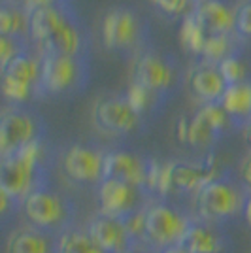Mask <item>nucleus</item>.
Masks as SVG:
<instances>
[{
	"instance_id": "ddd939ff",
	"label": "nucleus",
	"mask_w": 251,
	"mask_h": 253,
	"mask_svg": "<svg viewBox=\"0 0 251 253\" xmlns=\"http://www.w3.org/2000/svg\"><path fill=\"white\" fill-rule=\"evenodd\" d=\"M78 63L76 57L59 55V53H43L40 61V85L45 93H64L76 84Z\"/></svg>"
},
{
	"instance_id": "20e7f679",
	"label": "nucleus",
	"mask_w": 251,
	"mask_h": 253,
	"mask_svg": "<svg viewBox=\"0 0 251 253\" xmlns=\"http://www.w3.org/2000/svg\"><path fill=\"white\" fill-rule=\"evenodd\" d=\"M248 195L250 193L240 189L236 183L229 181L225 176L213 179L206 187H202L195 197L199 219L215 223V225L234 219L236 215L244 213Z\"/></svg>"
},
{
	"instance_id": "bb28decb",
	"label": "nucleus",
	"mask_w": 251,
	"mask_h": 253,
	"mask_svg": "<svg viewBox=\"0 0 251 253\" xmlns=\"http://www.w3.org/2000/svg\"><path fill=\"white\" fill-rule=\"evenodd\" d=\"M153 95H155V91H151V89H147L146 85L134 82V84L128 87L126 100H128V104L132 106V110L142 116L153 104Z\"/></svg>"
},
{
	"instance_id": "412c9836",
	"label": "nucleus",
	"mask_w": 251,
	"mask_h": 253,
	"mask_svg": "<svg viewBox=\"0 0 251 253\" xmlns=\"http://www.w3.org/2000/svg\"><path fill=\"white\" fill-rule=\"evenodd\" d=\"M40 43H42L43 53H59V55L76 57V53L82 47V34L78 31V27L72 23V19L66 17Z\"/></svg>"
},
{
	"instance_id": "e433bc0d",
	"label": "nucleus",
	"mask_w": 251,
	"mask_h": 253,
	"mask_svg": "<svg viewBox=\"0 0 251 253\" xmlns=\"http://www.w3.org/2000/svg\"><path fill=\"white\" fill-rule=\"evenodd\" d=\"M15 2H19V4H21V6H25V8H27V6H29V4H31L32 0H15Z\"/></svg>"
},
{
	"instance_id": "aec40b11",
	"label": "nucleus",
	"mask_w": 251,
	"mask_h": 253,
	"mask_svg": "<svg viewBox=\"0 0 251 253\" xmlns=\"http://www.w3.org/2000/svg\"><path fill=\"white\" fill-rule=\"evenodd\" d=\"M195 13L208 34H229L234 29V11L219 0H202Z\"/></svg>"
},
{
	"instance_id": "a211bd4d",
	"label": "nucleus",
	"mask_w": 251,
	"mask_h": 253,
	"mask_svg": "<svg viewBox=\"0 0 251 253\" xmlns=\"http://www.w3.org/2000/svg\"><path fill=\"white\" fill-rule=\"evenodd\" d=\"M189 85L193 95L199 96L200 100H204L206 104L209 102H219L225 91H227V82L223 80L219 68L215 64H200L197 66L191 76H189Z\"/></svg>"
},
{
	"instance_id": "c9c22d12",
	"label": "nucleus",
	"mask_w": 251,
	"mask_h": 253,
	"mask_svg": "<svg viewBox=\"0 0 251 253\" xmlns=\"http://www.w3.org/2000/svg\"><path fill=\"white\" fill-rule=\"evenodd\" d=\"M246 140L251 144V121L248 123V126H246Z\"/></svg>"
},
{
	"instance_id": "a878e982",
	"label": "nucleus",
	"mask_w": 251,
	"mask_h": 253,
	"mask_svg": "<svg viewBox=\"0 0 251 253\" xmlns=\"http://www.w3.org/2000/svg\"><path fill=\"white\" fill-rule=\"evenodd\" d=\"M25 27H29V17H25L17 8L4 6L0 11V32L2 36H13L17 38Z\"/></svg>"
},
{
	"instance_id": "f704fd0d",
	"label": "nucleus",
	"mask_w": 251,
	"mask_h": 253,
	"mask_svg": "<svg viewBox=\"0 0 251 253\" xmlns=\"http://www.w3.org/2000/svg\"><path fill=\"white\" fill-rule=\"evenodd\" d=\"M161 253H189L183 246H174V248H168V250H163Z\"/></svg>"
},
{
	"instance_id": "2f4dec72",
	"label": "nucleus",
	"mask_w": 251,
	"mask_h": 253,
	"mask_svg": "<svg viewBox=\"0 0 251 253\" xmlns=\"http://www.w3.org/2000/svg\"><path fill=\"white\" fill-rule=\"evenodd\" d=\"M242 179H244V183H246V187L251 189V155L244 163H242Z\"/></svg>"
},
{
	"instance_id": "7ed1b4c3",
	"label": "nucleus",
	"mask_w": 251,
	"mask_h": 253,
	"mask_svg": "<svg viewBox=\"0 0 251 253\" xmlns=\"http://www.w3.org/2000/svg\"><path fill=\"white\" fill-rule=\"evenodd\" d=\"M219 178H223L221 165L213 155H209L199 163L172 161V163L163 165V169H161L157 195L167 197L168 193H179V195L193 193L197 197V193L202 187H206L213 179Z\"/></svg>"
},
{
	"instance_id": "f03ea898",
	"label": "nucleus",
	"mask_w": 251,
	"mask_h": 253,
	"mask_svg": "<svg viewBox=\"0 0 251 253\" xmlns=\"http://www.w3.org/2000/svg\"><path fill=\"white\" fill-rule=\"evenodd\" d=\"M21 211L29 225L59 236L68 231L74 221L72 201L49 187L32 191L21 202Z\"/></svg>"
},
{
	"instance_id": "72a5a7b5",
	"label": "nucleus",
	"mask_w": 251,
	"mask_h": 253,
	"mask_svg": "<svg viewBox=\"0 0 251 253\" xmlns=\"http://www.w3.org/2000/svg\"><path fill=\"white\" fill-rule=\"evenodd\" d=\"M130 253H161L159 250H153V248H147V246H140L136 250H132Z\"/></svg>"
},
{
	"instance_id": "393cba45",
	"label": "nucleus",
	"mask_w": 251,
	"mask_h": 253,
	"mask_svg": "<svg viewBox=\"0 0 251 253\" xmlns=\"http://www.w3.org/2000/svg\"><path fill=\"white\" fill-rule=\"evenodd\" d=\"M229 49L230 43L227 34H208V38L204 42V49H202V57L206 59V63L217 66L223 59L232 55Z\"/></svg>"
},
{
	"instance_id": "9d476101",
	"label": "nucleus",
	"mask_w": 251,
	"mask_h": 253,
	"mask_svg": "<svg viewBox=\"0 0 251 253\" xmlns=\"http://www.w3.org/2000/svg\"><path fill=\"white\" fill-rule=\"evenodd\" d=\"M87 231L106 253H130L138 248L136 240L126 229V223L119 217L104 215L98 211L89 221Z\"/></svg>"
},
{
	"instance_id": "f257e3e1",
	"label": "nucleus",
	"mask_w": 251,
	"mask_h": 253,
	"mask_svg": "<svg viewBox=\"0 0 251 253\" xmlns=\"http://www.w3.org/2000/svg\"><path fill=\"white\" fill-rule=\"evenodd\" d=\"M47 187L43 167L42 140H36L23 149L2 157L0 163V193L23 202L32 191Z\"/></svg>"
},
{
	"instance_id": "f3484780",
	"label": "nucleus",
	"mask_w": 251,
	"mask_h": 253,
	"mask_svg": "<svg viewBox=\"0 0 251 253\" xmlns=\"http://www.w3.org/2000/svg\"><path fill=\"white\" fill-rule=\"evenodd\" d=\"M138 23L134 13L123 8L112 10L102 21V40L110 49H125L136 40Z\"/></svg>"
},
{
	"instance_id": "cd10ccee",
	"label": "nucleus",
	"mask_w": 251,
	"mask_h": 253,
	"mask_svg": "<svg viewBox=\"0 0 251 253\" xmlns=\"http://www.w3.org/2000/svg\"><path fill=\"white\" fill-rule=\"evenodd\" d=\"M217 68H219L221 76H223V80L227 82V85L246 82V80H244V76H246V66H244L240 57H236V55H229L227 59H223V61L217 64Z\"/></svg>"
},
{
	"instance_id": "7c9ffc66",
	"label": "nucleus",
	"mask_w": 251,
	"mask_h": 253,
	"mask_svg": "<svg viewBox=\"0 0 251 253\" xmlns=\"http://www.w3.org/2000/svg\"><path fill=\"white\" fill-rule=\"evenodd\" d=\"M149 2L155 4L159 10H163L165 13H170V15L179 13L187 6V0H149Z\"/></svg>"
},
{
	"instance_id": "0eeeda50",
	"label": "nucleus",
	"mask_w": 251,
	"mask_h": 253,
	"mask_svg": "<svg viewBox=\"0 0 251 253\" xmlns=\"http://www.w3.org/2000/svg\"><path fill=\"white\" fill-rule=\"evenodd\" d=\"M98 211L104 215L126 219L128 215L142 211L147 204L146 189L121 179H102L98 183Z\"/></svg>"
},
{
	"instance_id": "5701e85b",
	"label": "nucleus",
	"mask_w": 251,
	"mask_h": 253,
	"mask_svg": "<svg viewBox=\"0 0 251 253\" xmlns=\"http://www.w3.org/2000/svg\"><path fill=\"white\" fill-rule=\"evenodd\" d=\"M59 253H106L87 229L70 227L59 236Z\"/></svg>"
},
{
	"instance_id": "473e14b6",
	"label": "nucleus",
	"mask_w": 251,
	"mask_h": 253,
	"mask_svg": "<svg viewBox=\"0 0 251 253\" xmlns=\"http://www.w3.org/2000/svg\"><path fill=\"white\" fill-rule=\"evenodd\" d=\"M244 219H246V223L251 227V193L248 195V199H246V206H244Z\"/></svg>"
},
{
	"instance_id": "f8f14e48",
	"label": "nucleus",
	"mask_w": 251,
	"mask_h": 253,
	"mask_svg": "<svg viewBox=\"0 0 251 253\" xmlns=\"http://www.w3.org/2000/svg\"><path fill=\"white\" fill-rule=\"evenodd\" d=\"M94 121L106 132L128 134L136 130L140 114L132 110L126 98H102L94 106Z\"/></svg>"
},
{
	"instance_id": "dca6fc26",
	"label": "nucleus",
	"mask_w": 251,
	"mask_h": 253,
	"mask_svg": "<svg viewBox=\"0 0 251 253\" xmlns=\"http://www.w3.org/2000/svg\"><path fill=\"white\" fill-rule=\"evenodd\" d=\"M6 253H59V234L32 225L13 229L6 242Z\"/></svg>"
},
{
	"instance_id": "4be33fe9",
	"label": "nucleus",
	"mask_w": 251,
	"mask_h": 253,
	"mask_svg": "<svg viewBox=\"0 0 251 253\" xmlns=\"http://www.w3.org/2000/svg\"><path fill=\"white\" fill-rule=\"evenodd\" d=\"M230 119H248L251 117V82L229 85L223 98L219 100Z\"/></svg>"
},
{
	"instance_id": "c756f323",
	"label": "nucleus",
	"mask_w": 251,
	"mask_h": 253,
	"mask_svg": "<svg viewBox=\"0 0 251 253\" xmlns=\"http://www.w3.org/2000/svg\"><path fill=\"white\" fill-rule=\"evenodd\" d=\"M19 53L21 51H17V42H15L13 36H0V63H2V68H6Z\"/></svg>"
},
{
	"instance_id": "423d86ee",
	"label": "nucleus",
	"mask_w": 251,
	"mask_h": 253,
	"mask_svg": "<svg viewBox=\"0 0 251 253\" xmlns=\"http://www.w3.org/2000/svg\"><path fill=\"white\" fill-rule=\"evenodd\" d=\"M230 116L225 112L221 102L204 104L191 119L178 121V140L191 148H206L227 128Z\"/></svg>"
},
{
	"instance_id": "39448f33",
	"label": "nucleus",
	"mask_w": 251,
	"mask_h": 253,
	"mask_svg": "<svg viewBox=\"0 0 251 253\" xmlns=\"http://www.w3.org/2000/svg\"><path fill=\"white\" fill-rule=\"evenodd\" d=\"M146 217V238L151 248L159 252L181 246L189 227L191 217L168 202H149L144 210Z\"/></svg>"
},
{
	"instance_id": "b1692460",
	"label": "nucleus",
	"mask_w": 251,
	"mask_h": 253,
	"mask_svg": "<svg viewBox=\"0 0 251 253\" xmlns=\"http://www.w3.org/2000/svg\"><path fill=\"white\" fill-rule=\"evenodd\" d=\"M208 38V32L202 27L200 19L197 17V13H189L187 17L181 23V29H179V40L181 43L187 47L191 53H200L204 49V42Z\"/></svg>"
},
{
	"instance_id": "4468645a",
	"label": "nucleus",
	"mask_w": 251,
	"mask_h": 253,
	"mask_svg": "<svg viewBox=\"0 0 251 253\" xmlns=\"http://www.w3.org/2000/svg\"><path fill=\"white\" fill-rule=\"evenodd\" d=\"M149 161L130 151H110L106 153L104 179H121L126 183L146 189Z\"/></svg>"
},
{
	"instance_id": "2eb2a0df",
	"label": "nucleus",
	"mask_w": 251,
	"mask_h": 253,
	"mask_svg": "<svg viewBox=\"0 0 251 253\" xmlns=\"http://www.w3.org/2000/svg\"><path fill=\"white\" fill-rule=\"evenodd\" d=\"M181 246L189 253H227L230 240L219 225L204 219H193Z\"/></svg>"
},
{
	"instance_id": "6e6552de",
	"label": "nucleus",
	"mask_w": 251,
	"mask_h": 253,
	"mask_svg": "<svg viewBox=\"0 0 251 253\" xmlns=\"http://www.w3.org/2000/svg\"><path fill=\"white\" fill-rule=\"evenodd\" d=\"M106 153L87 146H72L64 153L63 170L78 183H102L104 179Z\"/></svg>"
},
{
	"instance_id": "9b49d317",
	"label": "nucleus",
	"mask_w": 251,
	"mask_h": 253,
	"mask_svg": "<svg viewBox=\"0 0 251 253\" xmlns=\"http://www.w3.org/2000/svg\"><path fill=\"white\" fill-rule=\"evenodd\" d=\"M36 140H40V134H38V125L32 116L19 112V110H10L2 116V121H0L2 157H8Z\"/></svg>"
},
{
	"instance_id": "1a4fd4ad",
	"label": "nucleus",
	"mask_w": 251,
	"mask_h": 253,
	"mask_svg": "<svg viewBox=\"0 0 251 253\" xmlns=\"http://www.w3.org/2000/svg\"><path fill=\"white\" fill-rule=\"evenodd\" d=\"M38 80L40 64L23 51L6 68H2V91L11 102H25Z\"/></svg>"
},
{
	"instance_id": "6ab92c4d",
	"label": "nucleus",
	"mask_w": 251,
	"mask_h": 253,
	"mask_svg": "<svg viewBox=\"0 0 251 253\" xmlns=\"http://www.w3.org/2000/svg\"><path fill=\"white\" fill-rule=\"evenodd\" d=\"M138 84L146 85L151 91H165L170 82H172V70L165 59H161L159 55L146 53L144 57H140L136 63V80Z\"/></svg>"
},
{
	"instance_id": "c85d7f7f",
	"label": "nucleus",
	"mask_w": 251,
	"mask_h": 253,
	"mask_svg": "<svg viewBox=\"0 0 251 253\" xmlns=\"http://www.w3.org/2000/svg\"><path fill=\"white\" fill-rule=\"evenodd\" d=\"M234 31L240 36L251 38V2L242 4L240 8L234 11Z\"/></svg>"
}]
</instances>
